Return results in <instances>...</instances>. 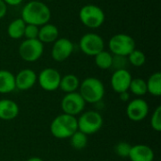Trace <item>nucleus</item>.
<instances>
[{
	"mask_svg": "<svg viewBox=\"0 0 161 161\" xmlns=\"http://www.w3.org/2000/svg\"><path fill=\"white\" fill-rule=\"evenodd\" d=\"M21 18L25 24L41 26L49 23L51 10L44 2L32 0L27 2L22 8Z\"/></svg>",
	"mask_w": 161,
	"mask_h": 161,
	"instance_id": "nucleus-1",
	"label": "nucleus"
},
{
	"mask_svg": "<svg viewBox=\"0 0 161 161\" xmlns=\"http://www.w3.org/2000/svg\"><path fill=\"white\" fill-rule=\"evenodd\" d=\"M77 128V119L75 116L62 113L57 116L51 123L50 131L56 139H69Z\"/></svg>",
	"mask_w": 161,
	"mask_h": 161,
	"instance_id": "nucleus-2",
	"label": "nucleus"
},
{
	"mask_svg": "<svg viewBox=\"0 0 161 161\" xmlns=\"http://www.w3.org/2000/svg\"><path fill=\"white\" fill-rule=\"evenodd\" d=\"M79 94L86 103L95 104L100 102L105 95V86L96 77H87L79 85Z\"/></svg>",
	"mask_w": 161,
	"mask_h": 161,
	"instance_id": "nucleus-3",
	"label": "nucleus"
},
{
	"mask_svg": "<svg viewBox=\"0 0 161 161\" xmlns=\"http://www.w3.org/2000/svg\"><path fill=\"white\" fill-rule=\"evenodd\" d=\"M78 17L82 25L88 28H98L106 20L104 10L97 5L88 4L83 6L78 12Z\"/></svg>",
	"mask_w": 161,
	"mask_h": 161,
	"instance_id": "nucleus-4",
	"label": "nucleus"
},
{
	"mask_svg": "<svg viewBox=\"0 0 161 161\" xmlns=\"http://www.w3.org/2000/svg\"><path fill=\"white\" fill-rule=\"evenodd\" d=\"M108 48L109 52L114 56L127 57L136 48V42L130 35L119 33L109 39Z\"/></svg>",
	"mask_w": 161,
	"mask_h": 161,
	"instance_id": "nucleus-5",
	"label": "nucleus"
},
{
	"mask_svg": "<svg viewBox=\"0 0 161 161\" xmlns=\"http://www.w3.org/2000/svg\"><path fill=\"white\" fill-rule=\"evenodd\" d=\"M103 126V118L97 111L90 110L77 119V128L84 134L92 135L98 132Z\"/></svg>",
	"mask_w": 161,
	"mask_h": 161,
	"instance_id": "nucleus-6",
	"label": "nucleus"
},
{
	"mask_svg": "<svg viewBox=\"0 0 161 161\" xmlns=\"http://www.w3.org/2000/svg\"><path fill=\"white\" fill-rule=\"evenodd\" d=\"M44 51V45L38 39L25 40L21 42L18 48V53L21 58L26 62H35L41 58Z\"/></svg>",
	"mask_w": 161,
	"mask_h": 161,
	"instance_id": "nucleus-7",
	"label": "nucleus"
},
{
	"mask_svg": "<svg viewBox=\"0 0 161 161\" xmlns=\"http://www.w3.org/2000/svg\"><path fill=\"white\" fill-rule=\"evenodd\" d=\"M79 48L83 54L94 57L101 51L105 50V42L99 34L89 32L80 38Z\"/></svg>",
	"mask_w": 161,
	"mask_h": 161,
	"instance_id": "nucleus-8",
	"label": "nucleus"
},
{
	"mask_svg": "<svg viewBox=\"0 0 161 161\" xmlns=\"http://www.w3.org/2000/svg\"><path fill=\"white\" fill-rule=\"evenodd\" d=\"M85 105H86V102L77 92L66 93L63 96L61 103H60V107H61L63 113L72 115L75 117L80 114L84 110Z\"/></svg>",
	"mask_w": 161,
	"mask_h": 161,
	"instance_id": "nucleus-9",
	"label": "nucleus"
},
{
	"mask_svg": "<svg viewBox=\"0 0 161 161\" xmlns=\"http://www.w3.org/2000/svg\"><path fill=\"white\" fill-rule=\"evenodd\" d=\"M61 75L59 72L54 68H45L37 75V81L41 88L46 92H54L59 88Z\"/></svg>",
	"mask_w": 161,
	"mask_h": 161,
	"instance_id": "nucleus-10",
	"label": "nucleus"
},
{
	"mask_svg": "<svg viewBox=\"0 0 161 161\" xmlns=\"http://www.w3.org/2000/svg\"><path fill=\"white\" fill-rule=\"evenodd\" d=\"M74 43L67 38H58L53 42L51 57L57 62H62L69 58L74 52Z\"/></svg>",
	"mask_w": 161,
	"mask_h": 161,
	"instance_id": "nucleus-11",
	"label": "nucleus"
},
{
	"mask_svg": "<svg viewBox=\"0 0 161 161\" xmlns=\"http://www.w3.org/2000/svg\"><path fill=\"white\" fill-rule=\"evenodd\" d=\"M149 113V106L147 102L142 98L131 100L126 107V115L133 122H141L144 120Z\"/></svg>",
	"mask_w": 161,
	"mask_h": 161,
	"instance_id": "nucleus-12",
	"label": "nucleus"
},
{
	"mask_svg": "<svg viewBox=\"0 0 161 161\" xmlns=\"http://www.w3.org/2000/svg\"><path fill=\"white\" fill-rule=\"evenodd\" d=\"M131 80H132L131 74L126 69L116 70L113 72L111 78H110L111 88L117 93L127 92L129 89Z\"/></svg>",
	"mask_w": 161,
	"mask_h": 161,
	"instance_id": "nucleus-13",
	"label": "nucleus"
},
{
	"mask_svg": "<svg viewBox=\"0 0 161 161\" xmlns=\"http://www.w3.org/2000/svg\"><path fill=\"white\" fill-rule=\"evenodd\" d=\"M37 82V74L31 69H23L15 75V87L20 91L31 89Z\"/></svg>",
	"mask_w": 161,
	"mask_h": 161,
	"instance_id": "nucleus-14",
	"label": "nucleus"
},
{
	"mask_svg": "<svg viewBox=\"0 0 161 161\" xmlns=\"http://www.w3.org/2000/svg\"><path fill=\"white\" fill-rule=\"evenodd\" d=\"M128 158L131 161H154L155 154L150 146L137 144L131 147Z\"/></svg>",
	"mask_w": 161,
	"mask_h": 161,
	"instance_id": "nucleus-15",
	"label": "nucleus"
},
{
	"mask_svg": "<svg viewBox=\"0 0 161 161\" xmlns=\"http://www.w3.org/2000/svg\"><path fill=\"white\" fill-rule=\"evenodd\" d=\"M19 114L18 105L10 99L0 100V119L10 121L15 119Z\"/></svg>",
	"mask_w": 161,
	"mask_h": 161,
	"instance_id": "nucleus-16",
	"label": "nucleus"
},
{
	"mask_svg": "<svg viewBox=\"0 0 161 161\" xmlns=\"http://www.w3.org/2000/svg\"><path fill=\"white\" fill-rule=\"evenodd\" d=\"M58 28L50 23H47L39 27L38 40L42 43H53L57 39H58Z\"/></svg>",
	"mask_w": 161,
	"mask_h": 161,
	"instance_id": "nucleus-17",
	"label": "nucleus"
},
{
	"mask_svg": "<svg viewBox=\"0 0 161 161\" xmlns=\"http://www.w3.org/2000/svg\"><path fill=\"white\" fill-rule=\"evenodd\" d=\"M15 89V75L8 70H0V93H9Z\"/></svg>",
	"mask_w": 161,
	"mask_h": 161,
	"instance_id": "nucleus-18",
	"label": "nucleus"
},
{
	"mask_svg": "<svg viewBox=\"0 0 161 161\" xmlns=\"http://www.w3.org/2000/svg\"><path fill=\"white\" fill-rule=\"evenodd\" d=\"M79 85H80V81L78 77L75 75L68 74L65 75L64 76H61L58 89H60L62 92L66 93H70V92H76L79 88Z\"/></svg>",
	"mask_w": 161,
	"mask_h": 161,
	"instance_id": "nucleus-19",
	"label": "nucleus"
},
{
	"mask_svg": "<svg viewBox=\"0 0 161 161\" xmlns=\"http://www.w3.org/2000/svg\"><path fill=\"white\" fill-rule=\"evenodd\" d=\"M25 23L23 21L22 18H16L12 20L7 28V33L10 39L19 40L24 37V32L25 28Z\"/></svg>",
	"mask_w": 161,
	"mask_h": 161,
	"instance_id": "nucleus-20",
	"label": "nucleus"
},
{
	"mask_svg": "<svg viewBox=\"0 0 161 161\" xmlns=\"http://www.w3.org/2000/svg\"><path fill=\"white\" fill-rule=\"evenodd\" d=\"M147 85V92L154 96H160L161 95V74L159 72H156L152 74L148 80L146 81Z\"/></svg>",
	"mask_w": 161,
	"mask_h": 161,
	"instance_id": "nucleus-21",
	"label": "nucleus"
},
{
	"mask_svg": "<svg viewBox=\"0 0 161 161\" xmlns=\"http://www.w3.org/2000/svg\"><path fill=\"white\" fill-rule=\"evenodd\" d=\"M112 58L113 55L106 50L101 51L100 53H98L97 55L94 56V61L96 66L99 69L102 70H108L111 68V64H112Z\"/></svg>",
	"mask_w": 161,
	"mask_h": 161,
	"instance_id": "nucleus-22",
	"label": "nucleus"
},
{
	"mask_svg": "<svg viewBox=\"0 0 161 161\" xmlns=\"http://www.w3.org/2000/svg\"><path fill=\"white\" fill-rule=\"evenodd\" d=\"M133 94L137 96H143L147 93V85L146 81L143 78L137 77V78H132L131 83L129 85V89Z\"/></svg>",
	"mask_w": 161,
	"mask_h": 161,
	"instance_id": "nucleus-23",
	"label": "nucleus"
},
{
	"mask_svg": "<svg viewBox=\"0 0 161 161\" xmlns=\"http://www.w3.org/2000/svg\"><path fill=\"white\" fill-rule=\"evenodd\" d=\"M69 139L71 142V145L73 146V148H75L76 150L84 149L87 146L88 136L79 130H76Z\"/></svg>",
	"mask_w": 161,
	"mask_h": 161,
	"instance_id": "nucleus-24",
	"label": "nucleus"
},
{
	"mask_svg": "<svg viewBox=\"0 0 161 161\" xmlns=\"http://www.w3.org/2000/svg\"><path fill=\"white\" fill-rule=\"evenodd\" d=\"M126 58H127L128 62L135 67H142V65H144L146 61L145 54L142 50H139L136 48Z\"/></svg>",
	"mask_w": 161,
	"mask_h": 161,
	"instance_id": "nucleus-25",
	"label": "nucleus"
},
{
	"mask_svg": "<svg viewBox=\"0 0 161 161\" xmlns=\"http://www.w3.org/2000/svg\"><path fill=\"white\" fill-rule=\"evenodd\" d=\"M131 147L132 145H130L128 142H121L115 145V153L121 158H128Z\"/></svg>",
	"mask_w": 161,
	"mask_h": 161,
	"instance_id": "nucleus-26",
	"label": "nucleus"
},
{
	"mask_svg": "<svg viewBox=\"0 0 161 161\" xmlns=\"http://www.w3.org/2000/svg\"><path fill=\"white\" fill-rule=\"evenodd\" d=\"M151 127L155 130L159 132L161 131V107L158 106L151 117Z\"/></svg>",
	"mask_w": 161,
	"mask_h": 161,
	"instance_id": "nucleus-27",
	"label": "nucleus"
},
{
	"mask_svg": "<svg viewBox=\"0 0 161 161\" xmlns=\"http://www.w3.org/2000/svg\"><path fill=\"white\" fill-rule=\"evenodd\" d=\"M127 64H128V60H127L126 57H124V56H114L113 55L111 68H113L115 71L116 70L126 69Z\"/></svg>",
	"mask_w": 161,
	"mask_h": 161,
	"instance_id": "nucleus-28",
	"label": "nucleus"
},
{
	"mask_svg": "<svg viewBox=\"0 0 161 161\" xmlns=\"http://www.w3.org/2000/svg\"><path fill=\"white\" fill-rule=\"evenodd\" d=\"M39 27H40V26H37V25H34L26 24V25H25V32H24V37H25L26 40L38 39Z\"/></svg>",
	"mask_w": 161,
	"mask_h": 161,
	"instance_id": "nucleus-29",
	"label": "nucleus"
},
{
	"mask_svg": "<svg viewBox=\"0 0 161 161\" xmlns=\"http://www.w3.org/2000/svg\"><path fill=\"white\" fill-rule=\"evenodd\" d=\"M7 11H8V6H7V4L3 0H0V19L4 18L6 16Z\"/></svg>",
	"mask_w": 161,
	"mask_h": 161,
	"instance_id": "nucleus-30",
	"label": "nucleus"
},
{
	"mask_svg": "<svg viewBox=\"0 0 161 161\" xmlns=\"http://www.w3.org/2000/svg\"><path fill=\"white\" fill-rule=\"evenodd\" d=\"M7 6H11V7H16V6H19L23 3L24 0H3Z\"/></svg>",
	"mask_w": 161,
	"mask_h": 161,
	"instance_id": "nucleus-31",
	"label": "nucleus"
},
{
	"mask_svg": "<svg viewBox=\"0 0 161 161\" xmlns=\"http://www.w3.org/2000/svg\"><path fill=\"white\" fill-rule=\"evenodd\" d=\"M119 95H120V99H121L122 101H124V102L128 101V100H129V97H130L128 92H125L119 93Z\"/></svg>",
	"mask_w": 161,
	"mask_h": 161,
	"instance_id": "nucleus-32",
	"label": "nucleus"
},
{
	"mask_svg": "<svg viewBox=\"0 0 161 161\" xmlns=\"http://www.w3.org/2000/svg\"><path fill=\"white\" fill-rule=\"evenodd\" d=\"M26 161H43L42 158H37V157H34V158H30L29 159H27Z\"/></svg>",
	"mask_w": 161,
	"mask_h": 161,
	"instance_id": "nucleus-33",
	"label": "nucleus"
},
{
	"mask_svg": "<svg viewBox=\"0 0 161 161\" xmlns=\"http://www.w3.org/2000/svg\"><path fill=\"white\" fill-rule=\"evenodd\" d=\"M45 1H48V2H50V1H54V0H45Z\"/></svg>",
	"mask_w": 161,
	"mask_h": 161,
	"instance_id": "nucleus-34",
	"label": "nucleus"
},
{
	"mask_svg": "<svg viewBox=\"0 0 161 161\" xmlns=\"http://www.w3.org/2000/svg\"><path fill=\"white\" fill-rule=\"evenodd\" d=\"M12 161H18V160H12Z\"/></svg>",
	"mask_w": 161,
	"mask_h": 161,
	"instance_id": "nucleus-35",
	"label": "nucleus"
}]
</instances>
